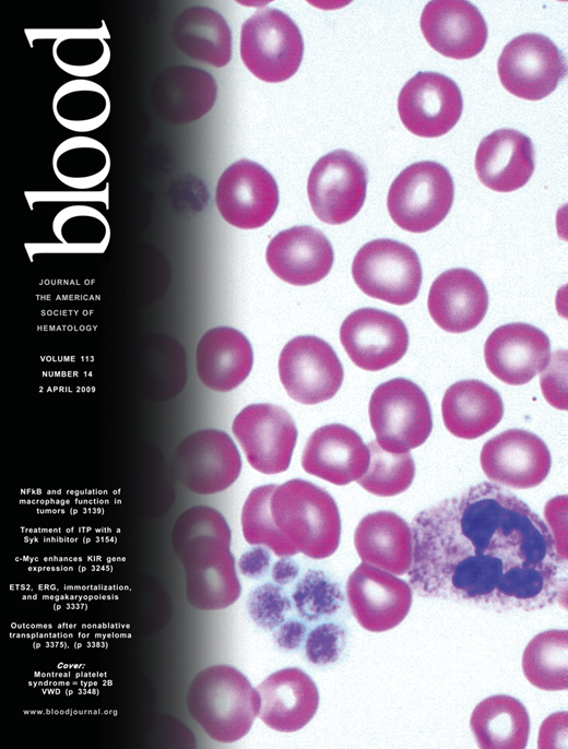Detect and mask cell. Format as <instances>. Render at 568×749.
I'll use <instances>...</instances> for the list:
<instances>
[{
    "instance_id": "cell-1",
    "label": "cell",
    "mask_w": 568,
    "mask_h": 749,
    "mask_svg": "<svg viewBox=\"0 0 568 749\" xmlns=\"http://www.w3.org/2000/svg\"><path fill=\"white\" fill-rule=\"evenodd\" d=\"M409 582L417 595L495 611L566 602V559L531 508L481 483L421 511L412 522Z\"/></svg>"
},
{
    "instance_id": "cell-2",
    "label": "cell",
    "mask_w": 568,
    "mask_h": 749,
    "mask_svg": "<svg viewBox=\"0 0 568 749\" xmlns=\"http://www.w3.org/2000/svg\"><path fill=\"white\" fill-rule=\"evenodd\" d=\"M232 534L223 515L199 506L186 510L171 532V545L182 562L191 606L217 610L235 603L241 592L230 551Z\"/></svg>"
},
{
    "instance_id": "cell-3",
    "label": "cell",
    "mask_w": 568,
    "mask_h": 749,
    "mask_svg": "<svg viewBox=\"0 0 568 749\" xmlns=\"http://www.w3.org/2000/svg\"><path fill=\"white\" fill-rule=\"evenodd\" d=\"M269 516L279 544V557L303 552L312 559L338 549L341 520L333 498L304 479H291L273 490Z\"/></svg>"
},
{
    "instance_id": "cell-4",
    "label": "cell",
    "mask_w": 568,
    "mask_h": 749,
    "mask_svg": "<svg viewBox=\"0 0 568 749\" xmlns=\"http://www.w3.org/2000/svg\"><path fill=\"white\" fill-rule=\"evenodd\" d=\"M187 706L192 718L214 740L242 738L259 714L260 698L247 677L230 665H214L192 680Z\"/></svg>"
},
{
    "instance_id": "cell-5",
    "label": "cell",
    "mask_w": 568,
    "mask_h": 749,
    "mask_svg": "<svg viewBox=\"0 0 568 749\" xmlns=\"http://www.w3.org/2000/svg\"><path fill=\"white\" fill-rule=\"evenodd\" d=\"M376 441L390 453H406L423 444L433 429L429 402L411 380L395 378L378 385L369 401Z\"/></svg>"
},
{
    "instance_id": "cell-6",
    "label": "cell",
    "mask_w": 568,
    "mask_h": 749,
    "mask_svg": "<svg viewBox=\"0 0 568 749\" xmlns=\"http://www.w3.org/2000/svg\"><path fill=\"white\" fill-rule=\"evenodd\" d=\"M454 185L449 170L424 160L404 168L391 183L387 206L392 221L411 233H425L449 213Z\"/></svg>"
},
{
    "instance_id": "cell-7",
    "label": "cell",
    "mask_w": 568,
    "mask_h": 749,
    "mask_svg": "<svg viewBox=\"0 0 568 749\" xmlns=\"http://www.w3.org/2000/svg\"><path fill=\"white\" fill-rule=\"evenodd\" d=\"M303 52L299 28L277 9L259 10L241 26V60L255 76L264 82H283L293 76Z\"/></svg>"
},
{
    "instance_id": "cell-8",
    "label": "cell",
    "mask_w": 568,
    "mask_h": 749,
    "mask_svg": "<svg viewBox=\"0 0 568 749\" xmlns=\"http://www.w3.org/2000/svg\"><path fill=\"white\" fill-rule=\"evenodd\" d=\"M352 275L363 293L398 306L415 300L423 277L416 252L392 239L364 245L353 260Z\"/></svg>"
},
{
    "instance_id": "cell-9",
    "label": "cell",
    "mask_w": 568,
    "mask_h": 749,
    "mask_svg": "<svg viewBox=\"0 0 568 749\" xmlns=\"http://www.w3.org/2000/svg\"><path fill=\"white\" fill-rule=\"evenodd\" d=\"M497 72L512 95L540 100L548 96L567 74L566 60L557 46L536 33L514 37L502 49Z\"/></svg>"
},
{
    "instance_id": "cell-10",
    "label": "cell",
    "mask_w": 568,
    "mask_h": 749,
    "mask_svg": "<svg viewBox=\"0 0 568 749\" xmlns=\"http://www.w3.org/2000/svg\"><path fill=\"white\" fill-rule=\"evenodd\" d=\"M367 189V169L353 153L335 150L311 168L307 192L311 209L323 223L340 225L362 209Z\"/></svg>"
},
{
    "instance_id": "cell-11",
    "label": "cell",
    "mask_w": 568,
    "mask_h": 749,
    "mask_svg": "<svg viewBox=\"0 0 568 749\" xmlns=\"http://www.w3.org/2000/svg\"><path fill=\"white\" fill-rule=\"evenodd\" d=\"M241 459L224 431L203 429L185 438L175 451L173 472L189 490L210 495L228 488L239 476Z\"/></svg>"
},
{
    "instance_id": "cell-12",
    "label": "cell",
    "mask_w": 568,
    "mask_h": 749,
    "mask_svg": "<svg viewBox=\"0 0 568 749\" xmlns=\"http://www.w3.org/2000/svg\"><path fill=\"white\" fill-rule=\"evenodd\" d=\"M279 374L286 393L307 405L330 400L343 382V367L333 348L311 335L297 336L283 347Z\"/></svg>"
},
{
    "instance_id": "cell-13",
    "label": "cell",
    "mask_w": 568,
    "mask_h": 749,
    "mask_svg": "<svg viewBox=\"0 0 568 749\" xmlns=\"http://www.w3.org/2000/svg\"><path fill=\"white\" fill-rule=\"evenodd\" d=\"M232 429L256 471L272 475L288 468L297 429L284 408L265 403L248 405L235 417Z\"/></svg>"
},
{
    "instance_id": "cell-14",
    "label": "cell",
    "mask_w": 568,
    "mask_h": 749,
    "mask_svg": "<svg viewBox=\"0 0 568 749\" xmlns=\"http://www.w3.org/2000/svg\"><path fill=\"white\" fill-rule=\"evenodd\" d=\"M463 109L461 91L438 72H418L402 87L398 111L404 127L422 138H438L459 121Z\"/></svg>"
},
{
    "instance_id": "cell-15",
    "label": "cell",
    "mask_w": 568,
    "mask_h": 749,
    "mask_svg": "<svg viewBox=\"0 0 568 749\" xmlns=\"http://www.w3.org/2000/svg\"><path fill=\"white\" fill-rule=\"evenodd\" d=\"M215 203L228 224L253 229L263 226L275 213L279 190L265 168L255 162L240 159L221 175Z\"/></svg>"
},
{
    "instance_id": "cell-16",
    "label": "cell",
    "mask_w": 568,
    "mask_h": 749,
    "mask_svg": "<svg viewBox=\"0 0 568 749\" xmlns=\"http://www.w3.org/2000/svg\"><path fill=\"white\" fill-rule=\"evenodd\" d=\"M346 596L358 623L371 632L397 627L412 605V588L394 574L362 562L348 576Z\"/></svg>"
},
{
    "instance_id": "cell-17",
    "label": "cell",
    "mask_w": 568,
    "mask_h": 749,
    "mask_svg": "<svg viewBox=\"0 0 568 749\" xmlns=\"http://www.w3.org/2000/svg\"><path fill=\"white\" fill-rule=\"evenodd\" d=\"M340 340L359 368L378 371L398 362L406 353L409 333L397 316L374 308L348 314L340 328Z\"/></svg>"
},
{
    "instance_id": "cell-18",
    "label": "cell",
    "mask_w": 568,
    "mask_h": 749,
    "mask_svg": "<svg viewBox=\"0 0 568 749\" xmlns=\"http://www.w3.org/2000/svg\"><path fill=\"white\" fill-rule=\"evenodd\" d=\"M480 461L490 480L517 489L540 485L552 463L546 443L523 429H508L489 439L483 445Z\"/></svg>"
},
{
    "instance_id": "cell-19",
    "label": "cell",
    "mask_w": 568,
    "mask_h": 749,
    "mask_svg": "<svg viewBox=\"0 0 568 749\" xmlns=\"http://www.w3.org/2000/svg\"><path fill=\"white\" fill-rule=\"evenodd\" d=\"M488 370L499 380L521 385L542 372L551 360V342L528 323H508L494 330L484 346Z\"/></svg>"
},
{
    "instance_id": "cell-20",
    "label": "cell",
    "mask_w": 568,
    "mask_h": 749,
    "mask_svg": "<svg viewBox=\"0 0 568 749\" xmlns=\"http://www.w3.org/2000/svg\"><path fill=\"white\" fill-rule=\"evenodd\" d=\"M421 29L433 49L457 60L476 56L487 40L483 15L464 0L429 1L422 12Z\"/></svg>"
},
{
    "instance_id": "cell-21",
    "label": "cell",
    "mask_w": 568,
    "mask_h": 749,
    "mask_svg": "<svg viewBox=\"0 0 568 749\" xmlns=\"http://www.w3.org/2000/svg\"><path fill=\"white\" fill-rule=\"evenodd\" d=\"M267 262L284 282L306 286L324 278L334 254L328 238L311 226H295L275 235L269 242Z\"/></svg>"
},
{
    "instance_id": "cell-22",
    "label": "cell",
    "mask_w": 568,
    "mask_h": 749,
    "mask_svg": "<svg viewBox=\"0 0 568 749\" xmlns=\"http://www.w3.org/2000/svg\"><path fill=\"white\" fill-rule=\"evenodd\" d=\"M369 450L353 429L330 424L316 429L305 445V472L334 485H347L367 471Z\"/></svg>"
},
{
    "instance_id": "cell-23",
    "label": "cell",
    "mask_w": 568,
    "mask_h": 749,
    "mask_svg": "<svg viewBox=\"0 0 568 749\" xmlns=\"http://www.w3.org/2000/svg\"><path fill=\"white\" fill-rule=\"evenodd\" d=\"M256 689L260 698L258 716L277 732L292 733L303 728L319 705L316 683L299 668L277 670Z\"/></svg>"
},
{
    "instance_id": "cell-24",
    "label": "cell",
    "mask_w": 568,
    "mask_h": 749,
    "mask_svg": "<svg viewBox=\"0 0 568 749\" xmlns=\"http://www.w3.org/2000/svg\"><path fill=\"white\" fill-rule=\"evenodd\" d=\"M427 308L439 328L450 333H464L484 319L488 308L487 289L474 272L451 269L431 284Z\"/></svg>"
},
{
    "instance_id": "cell-25",
    "label": "cell",
    "mask_w": 568,
    "mask_h": 749,
    "mask_svg": "<svg viewBox=\"0 0 568 749\" xmlns=\"http://www.w3.org/2000/svg\"><path fill=\"white\" fill-rule=\"evenodd\" d=\"M534 167L531 139L512 129H499L485 136L475 155L480 181L497 192H510L523 187Z\"/></svg>"
},
{
    "instance_id": "cell-26",
    "label": "cell",
    "mask_w": 568,
    "mask_h": 749,
    "mask_svg": "<svg viewBox=\"0 0 568 749\" xmlns=\"http://www.w3.org/2000/svg\"><path fill=\"white\" fill-rule=\"evenodd\" d=\"M217 87L206 71L178 66L162 72L154 81L151 99L156 114L169 123L192 122L214 105Z\"/></svg>"
},
{
    "instance_id": "cell-27",
    "label": "cell",
    "mask_w": 568,
    "mask_h": 749,
    "mask_svg": "<svg viewBox=\"0 0 568 749\" xmlns=\"http://www.w3.org/2000/svg\"><path fill=\"white\" fill-rule=\"evenodd\" d=\"M196 358L202 383L218 392L237 388L248 377L253 362L247 337L228 326L209 330L197 346Z\"/></svg>"
},
{
    "instance_id": "cell-28",
    "label": "cell",
    "mask_w": 568,
    "mask_h": 749,
    "mask_svg": "<svg viewBox=\"0 0 568 749\" xmlns=\"http://www.w3.org/2000/svg\"><path fill=\"white\" fill-rule=\"evenodd\" d=\"M354 545L363 562L394 575H402L411 568L412 530L393 512L378 511L364 516L355 530Z\"/></svg>"
},
{
    "instance_id": "cell-29",
    "label": "cell",
    "mask_w": 568,
    "mask_h": 749,
    "mask_svg": "<svg viewBox=\"0 0 568 749\" xmlns=\"http://www.w3.org/2000/svg\"><path fill=\"white\" fill-rule=\"evenodd\" d=\"M446 428L455 437L475 439L492 430L502 418L499 393L480 380L450 385L441 402Z\"/></svg>"
},
{
    "instance_id": "cell-30",
    "label": "cell",
    "mask_w": 568,
    "mask_h": 749,
    "mask_svg": "<svg viewBox=\"0 0 568 749\" xmlns=\"http://www.w3.org/2000/svg\"><path fill=\"white\" fill-rule=\"evenodd\" d=\"M173 38L188 57L216 68L226 66L232 56V34L225 19L206 7H191L175 20Z\"/></svg>"
},
{
    "instance_id": "cell-31",
    "label": "cell",
    "mask_w": 568,
    "mask_h": 749,
    "mask_svg": "<svg viewBox=\"0 0 568 749\" xmlns=\"http://www.w3.org/2000/svg\"><path fill=\"white\" fill-rule=\"evenodd\" d=\"M470 726L480 748L523 749L528 744L530 718L518 699L496 694L475 706Z\"/></svg>"
},
{
    "instance_id": "cell-32",
    "label": "cell",
    "mask_w": 568,
    "mask_h": 749,
    "mask_svg": "<svg viewBox=\"0 0 568 749\" xmlns=\"http://www.w3.org/2000/svg\"><path fill=\"white\" fill-rule=\"evenodd\" d=\"M52 111L57 121L76 132L99 128L110 114L107 92L96 82L74 79L63 83L52 98Z\"/></svg>"
},
{
    "instance_id": "cell-33",
    "label": "cell",
    "mask_w": 568,
    "mask_h": 749,
    "mask_svg": "<svg viewBox=\"0 0 568 749\" xmlns=\"http://www.w3.org/2000/svg\"><path fill=\"white\" fill-rule=\"evenodd\" d=\"M568 632L547 630L535 635L522 655L525 678L534 687L547 690H566L568 687Z\"/></svg>"
},
{
    "instance_id": "cell-34",
    "label": "cell",
    "mask_w": 568,
    "mask_h": 749,
    "mask_svg": "<svg viewBox=\"0 0 568 749\" xmlns=\"http://www.w3.org/2000/svg\"><path fill=\"white\" fill-rule=\"evenodd\" d=\"M52 166L64 183L75 188H90L107 176L110 157L99 141L88 136H72L57 146Z\"/></svg>"
},
{
    "instance_id": "cell-35",
    "label": "cell",
    "mask_w": 568,
    "mask_h": 749,
    "mask_svg": "<svg viewBox=\"0 0 568 749\" xmlns=\"http://www.w3.org/2000/svg\"><path fill=\"white\" fill-rule=\"evenodd\" d=\"M55 62L67 73L84 79L102 72L110 60V48L93 31L60 34L52 45Z\"/></svg>"
},
{
    "instance_id": "cell-36",
    "label": "cell",
    "mask_w": 568,
    "mask_h": 749,
    "mask_svg": "<svg viewBox=\"0 0 568 749\" xmlns=\"http://www.w3.org/2000/svg\"><path fill=\"white\" fill-rule=\"evenodd\" d=\"M369 464L365 474L357 479L368 492L391 497L406 490L415 475V464L410 452L395 454L383 450L378 442L370 441Z\"/></svg>"
},
{
    "instance_id": "cell-37",
    "label": "cell",
    "mask_w": 568,
    "mask_h": 749,
    "mask_svg": "<svg viewBox=\"0 0 568 749\" xmlns=\"http://www.w3.org/2000/svg\"><path fill=\"white\" fill-rule=\"evenodd\" d=\"M292 597L298 614L309 621L334 614L343 602L339 585L318 570H309L304 574Z\"/></svg>"
},
{
    "instance_id": "cell-38",
    "label": "cell",
    "mask_w": 568,
    "mask_h": 749,
    "mask_svg": "<svg viewBox=\"0 0 568 749\" xmlns=\"http://www.w3.org/2000/svg\"><path fill=\"white\" fill-rule=\"evenodd\" d=\"M247 609L256 625L272 630L284 621L291 609V602L280 586L264 583L250 593Z\"/></svg>"
},
{
    "instance_id": "cell-39",
    "label": "cell",
    "mask_w": 568,
    "mask_h": 749,
    "mask_svg": "<svg viewBox=\"0 0 568 749\" xmlns=\"http://www.w3.org/2000/svg\"><path fill=\"white\" fill-rule=\"evenodd\" d=\"M344 645V630L335 623H322L308 634L306 656L315 665H328L339 659Z\"/></svg>"
},
{
    "instance_id": "cell-40",
    "label": "cell",
    "mask_w": 568,
    "mask_h": 749,
    "mask_svg": "<svg viewBox=\"0 0 568 749\" xmlns=\"http://www.w3.org/2000/svg\"><path fill=\"white\" fill-rule=\"evenodd\" d=\"M541 388L547 402L559 409H567V352L553 354L547 367L541 372Z\"/></svg>"
},
{
    "instance_id": "cell-41",
    "label": "cell",
    "mask_w": 568,
    "mask_h": 749,
    "mask_svg": "<svg viewBox=\"0 0 568 749\" xmlns=\"http://www.w3.org/2000/svg\"><path fill=\"white\" fill-rule=\"evenodd\" d=\"M270 555L262 547L252 548L245 552L239 560L240 572L251 579L261 578L269 568Z\"/></svg>"
},
{
    "instance_id": "cell-42",
    "label": "cell",
    "mask_w": 568,
    "mask_h": 749,
    "mask_svg": "<svg viewBox=\"0 0 568 749\" xmlns=\"http://www.w3.org/2000/svg\"><path fill=\"white\" fill-rule=\"evenodd\" d=\"M567 712L552 714L544 721L540 732V748H547L548 742L566 740Z\"/></svg>"
},
{
    "instance_id": "cell-43",
    "label": "cell",
    "mask_w": 568,
    "mask_h": 749,
    "mask_svg": "<svg viewBox=\"0 0 568 749\" xmlns=\"http://www.w3.org/2000/svg\"><path fill=\"white\" fill-rule=\"evenodd\" d=\"M306 637V626L298 620H288L281 625L275 633V641L281 649L295 650Z\"/></svg>"
},
{
    "instance_id": "cell-44",
    "label": "cell",
    "mask_w": 568,
    "mask_h": 749,
    "mask_svg": "<svg viewBox=\"0 0 568 749\" xmlns=\"http://www.w3.org/2000/svg\"><path fill=\"white\" fill-rule=\"evenodd\" d=\"M298 574V566L289 556H285L277 560L272 570V578L277 584H288Z\"/></svg>"
}]
</instances>
